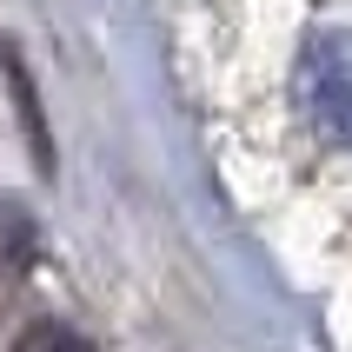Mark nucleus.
Listing matches in <instances>:
<instances>
[{"label":"nucleus","instance_id":"4","mask_svg":"<svg viewBox=\"0 0 352 352\" xmlns=\"http://www.w3.org/2000/svg\"><path fill=\"white\" fill-rule=\"evenodd\" d=\"M14 352H94V339L74 333L67 319H34V326L14 333Z\"/></svg>","mask_w":352,"mask_h":352},{"label":"nucleus","instance_id":"2","mask_svg":"<svg viewBox=\"0 0 352 352\" xmlns=\"http://www.w3.org/2000/svg\"><path fill=\"white\" fill-rule=\"evenodd\" d=\"M40 253V233H34V219L20 213L14 199H0V286H14L27 266H34Z\"/></svg>","mask_w":352,"mask_h":352},{"label":"nucleus","instance_id":"3","mask_svg":"<svg viewBox=\"0 0 352 352\" xmlns=\"http://www.w3.org/2000/svg\"><path fill=\"white\" fill-rule=\"evenodd\" d=\"M0 67H7V87H14V107H20V126H27V140H34V160L54 173V140H47V120H40V94L27 87V67H20L14 47H0Z\"/></svg>","mask_w":352,"mask_h":352},{"label":"nucleus","instance_id":"1","mask_svg":"<svg viewBox=\"0 0 352 352\" xmlns=\"http://www.w3.org/2000/svg\"><path fill=\"white\" fill-rule=\"evenodd\" d=\"M299 107L326 140L352 146V34H313L299 54Z\"/></svg>","mask_w":352,"mask_h":352}]
</instances>
